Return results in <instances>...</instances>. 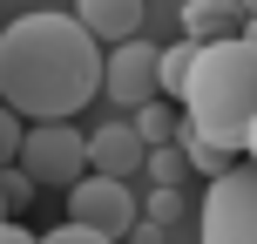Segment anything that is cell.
Returning a JSON list of instances; mask_svg holds the SVG:
<instances>
[{
  "mask_svg": "<svg viewBox=\"0 0 257 244\" xmlns=\"http://www.w3.org/2000/svg\"><path fill=\"white\" fill-rule=\"evenodd\" d=\"M142 14H149V0H75V21L88 27V41H108V48L142 34Z\"/></svg>",
  "mask_w": 257,
  "mask_h": 244,
  "instance_id": "obj_8",
  "label": "cell"
},
{
  "mask_svg": "<svg viewBox=\"0 0 257 244\" xmlns=\"http://www.w3.org/2000/svg\"><path fill=\"white\" fill-rule=\"evenodd\" d=\"M244 41H250V48H257V21H244Z\"/></svg>",
  "mask_w": 257,
  "mask_h": 244,
  "instance_id": "obj_20",
  "label": "cell"
},
{
  "mask_svg": "<svg viewBox=\"0 0 257 244\" xmlns=\"http://www.w3.org/2000/svg\"><path fill=\"white\" fill-rule=\"evenodd\" d=\"M21 170L34 190H75L81 177H88V136H81L75 122H34L21 136Z\"/></svg>",
  "mask_w": 257,
  "mask_h": 244,
  "instance_id": "obj_3",
  "label": "cell"
},
{
  "mask_svg": "<svg viewBox=\"0 0 257 244\" xmlns=\"http://www.w3.org/2000/svg\"><path fill=\"white\" fill-rule=\"evenodd\" d=\"M0 224H7V197H0Z\"/></svg>",
  "mask_w": 257,
  "mask_h": 244,
  "instance_id": "obj_21",
  "label": "cell"
},
{
  "mask_svg": "<svg viewBox=\"0 0 257 244\" xmlns=\"http://www.w3.org/2000/svg\"><path fill=\"white\" fill-rule=\"evenodd\" d=\"M183 129L217 149L244 156V136L257 122V48L244 34L230 41H210L196 48V68H190V89H183Z\"/></svg>",
  "mask_w": 257,
  "mask_h": 244,
  "instance_id": "obj_2",
  "label": "cell"
},
{
  "mask_svg": "<svg viewBox=\"0 0 257 244\" xmlns=\"http://www.w3.org/2000/svg\"><path fill=\"white\" fill-rule=\"evenodd\" d=\"M41 244H108V237H95V231H81V224H61V231H48Z\"/></svg>",
  "mask_w": 257,
  "mask_h": 244,
  "instance_id": "obj_16",
  "label": "cell"
},
{
  "mask_svg": "<svg viewBox=\"0 0 257 244\" xmlns=\"http://www.w3.org/2000/svg\"><path fill=\"white\" fill-rule=\"evenodd\" d=\"M196 237L203 244H257V170L237 163L230 177H217L196 204Z\"/></svg>",
  "mask_w": 257,
  "mask_h": 244,
  "instance_id": "obj_4",
  "label": "cell"
},
{
  "mask_svg": "<svg viewBox=\"0 0 257 244\" xmlns=\"http://www.w3.org/2000/svg\"><path fill=\"white\" fill-rule=\"evenodd\" d=\"M237 7H244V21H257V0H237Z\"/></svg>",
  "mask_w": 257,
  "mask_h": 244,
  "instance_id": "obj_19",
  "label": "cell"
},
{
  "mask_svg": "<svg viewBox=\"0 0 257 244\" xmlns=\"http://www.w3.org/2000/svg\"><path fill=\"white\" fill-rule=\"evenodd\" d=\"M244 163L257 170V122H250V136H244Z\"/></svg>",
  "mask_w": 257,
  "mask_h": 244,
  "instance_id": "obj_18",
  "label": "cell"
},
{
  "mask_svg": "<svg viewBox=\"0 0 257 244\" xmlns=\"http://www.w3.org/2000/svg\"><path fill=\"white\" fill-rule=\"evenodd\" d=\"M102 95V41L75 14H21L0 27V102L27 129L34 122H75Z\"/></svg>",
  "mask_w": 257,
  "mask_h": 244,
  "instance_id": "obj_1",
  "label": "cell"
},
{
  "mask_svg": "<svg viewBox=\"0 0 257 244\" xmlns=\"http://www.w3.org/2000/svg\"><path fill=\"white\" fill-rule=\"evenodd\" d=\"M0 197H7V217L34 204V183H27V170H21V163H14V170H0Z\"/></svg>",
  "mask_w": 257,
  "mask_h": 244,
  "instance_id": "obj_15",
  "label": "cell"
},
{
  "mask_svg": "<svg viewBox=\"0 0 257 244\" xmlns=\"http://www.w3.org/2000/svg\"><path fill=\"white\" fill-rule=\"evenodd\" d=\"M244 34V7L237 0H183V41L210 48V41H230Z\"/></svg>",
  "mask_w": 257,
  "mask_h": 244,
  "instance_id": "obj_9",
  "label": "cell"
},
{
  "mask_svg": "<svg viewBox=\"0 0 257 244\" xmlns=\"http://www.w3.org/2000/svg\"><path fill=\"white\" fill-rule=\"evenodd\" d=\"M0 244H41V237H34V231H21V224L7 217V224H0Z\"/></svg>",
  "mask_w": 257,
  "mask_h": 244,
  "instance_id": "obj_17",
  "label": "cell"
},
{
  "mask_svg": "<svg viewBox=\"0 0 257 244\" xmlns=\"http://www.w3.org/2000/svg\"><path fill=\"white\" fill-rule=\"evenodd\" d=\"M156 68H163V48H156L149 34L122 41V48H108V54H102V95H108L115 109H128V116H136L142 102H156V95H163Z\"/></svg>",
  "mask_w": 257,
  "mask_h": 244,
  "instance_id": "obj_5",
  "label": "cell"
},
{
  "mask_svg": "<svg viewBox=\"0 0 257 244\" xmlns=\"http://www.w3.org/2000/svg\"><path fill=\"white\" fill-rule=\"evenodd\" d=\"M142 177H149L156 190H183V183H190V163H183V149H176V142H163V149H149Z\"/></svg>",
  "mask_w": 257,
  "mask_h": 244,
  "instance_id": "obj_12",
  "label": "cell"
},
{
  "mask_svg": "<svg viewBox=\"0 0 257 244\" xmlns=\"http://www.w3.org/2000/svg\"><path fill=\"white\" fill-rule=\"evenodd\" d=\"M142 163H149V149H142V136L128 122H102L88 136V170H95V177L128 183V177H142Z\"/></svg>",
  "mask_w": 257,
  "mask_h": 244,
  "instance_id": "obj_7",
  "label": "cell"
},
{
  "mask_svg": "<svg viewBox=\"0 0 257 244\" xmlns=\"http://www.w3.org/2000/svg\"><path fill=\"white\" fill-rule=\"evenodd\" d=\"M136 217H142V210H136V190L95 177V170L68 190V224H81V231H95V237H108V244L136 231Z\"/></svg>",
  "mask_w": 257,
  "mask_h": 244,
  "instance_id": "obj_6",
  "label": "cell"
},
{
  "mask_svg": "<svg viewBox=\"0 0 257 244\" xmlns=\"http://www.w3.org/2000/svg\"><path fill=\"white\" fill-rule=\"evenodd\" d=\"M128 129L142 136V149H163V142H176V129H183V109L156 95V102H142L136 116H128Z\"/></svg>",
  "mask_w": 257,
  "mask_h": 244,
  "instance_id": "obj_10",
  "label": "cell"
},
{
  "mask_svg": "<svg viewBox=\"0 0 257 244\" xmlns=\"http://www.w3.org/2000/svg\"><path fill=\"white\" fill-rule=\"evenodd\" d=\"M142 217H149L156 231L176 224V217H183V190H149V197H142Z\"/></svg>",
  "mask_w": 257,
  "mask_h": 244,
  "instance_id": "obj_14",
  "label": "cell"
},
{
  "mask_svg": "<svg viewBox=\"0 0 257 244\" xmlns=\"http://www.w3.org/2000/svg\"><path fill=\"white\" fill-rule=\"evenodd\" d=\"M21 136H27V122L14 116L7 102H0V170H14V163H21Z\"/></svg>",
  "mask_w": 257,
  "mask_h": 244,
  "instance_id": "obj_13",
  "label": "cell"
},
{
  "mask_svg": "<svg viewBox=\"0 0 257 244\" xmlns=\"http://www.w3.org/2000/svg\"><path fill=\"white\" fill-rule=\"evenodd\" d=\"M190 68H196V41H169V48H163V68H156V82H163V102H183V89H190Z\"/></svg>",
  "mask_w": 257,
  "mask_h": 244,
  "instance_id": "obj_11",
  "label": "cell"
}]
</instances>
